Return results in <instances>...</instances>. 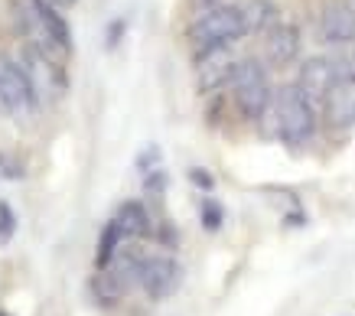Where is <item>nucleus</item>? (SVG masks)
Masks as SVG:
<instances>
[{"instance_id": "obj_1", "label": "nucleus", "mask_w": 355, "mask_h": 316, "mask_svg": "<svg viewBox=\"0 0 355 316\" xmlns=\"http://www.w3.org/2000/svg\"><path fill=\"white\" fill-rule=\"evenodd\" d=\"M274 128L277 137L287 147H303L316 131V114H313V101L306 98V91L300 85H280L274 91Z\"/></svg>"}, {"instance_id": "obj_2", "label": "nucleus", "mask_w": 355, "mask_h": 316, "mask_svg": "<svg viewBox=\"0 0 355 316\" xmlns=\"http://www.w3.org/2000/svg\"><path fill=\"white\" fill-rule=\"evenodd\" d=\"M241 36H248L245 13H241V7H228V3L209 7V10L199 13V20L189 26V43H193L196 53L218 49V46H232L235 40H241Z\"/></svg>"}, {"instance_id": "obj_3", "label": "nucleus", "mask_w": 355, "mask_h": 316, "mask_svg": "<svg viewBox=\"0 0 355 316\" xmlns=\"http://www.w3.org/2000/svg\"><path fill=\"white\" fill-rule=\"evenodd\" d=\"M232 91H235L238 111L251 121H261L274 105V95H270V82L268 72L258 59H241L235 69V78H232Z\"/></svg>"}, {"instance_id": "obj_4", "label": "nucleus", "mask_w": 355, "mask_h": 316, "mask_svg": "<svg viewBox=\"0 0 355 316\" xmlns=\"http://www.w3.org/2000/svg\"><path fill=\"white\" fill-rule=\"evenodd\" d=\"M26 30H30V43L46 49V53L62 55L72 49V36H69V23L62 20L59 7L49 0H26Z\"/></svg>"}, {"instance_id": "obj_5", "label": "nucleus", "mask_w": 355, "mask_h": 316, "mask_svg": "<svg viewBox=\"0 0 355 316\" xmlns=\"http://www.w3.org/2000/svg\"><path fill=\"white\" fill-rule=\"evenodd\" d=\"M36 101H40V95H36L26 69L20 62H13L10 55L0 53V114H10V118L30 114Z\"/></svg>"}, {"instance_id": "obj_6", "label": "nucleus", "mask_w": 355, "mask_h": 316, "mask_svg": "<svg viewBox=\"0 0 355 316\" xmlns=\"http://www.w3.org/2000/svg\"><path fill=\"white\" fill-rule=\"evenodd\" d=\"M23 69H26V76H30L40 98H59L65 91V69L55 59V53H46V49L30 43L26 55H23Z\"/></svg>"}, {"instance_id": "obj_7", "label": "nucleus", "mask_w": 355, "mask_h": 316, "mask_svg": "<svg viewBox=\"0 0 355 316\" xmlns=\"http://www.w3.org/2000/svg\"><path fill=\"white\" fill-rule=\"evenodd\" d=\"M137 283L150 300H166L180 283V267L166 254H140L137 261Z\"/></svg>"}, {"instance_id": "obj_8", "label": "nucleus", "mask_w": 355, "mask_h": 316, "mask_svg": "<svg viewBox=\"0 0 355 316\" xmlns=\"http://www.w3.org/2000/svg\"><path fill=\"white\" fill-rule=\"evenodd\" d=\"M238 62H241V59L232 53V46H218V49L196 53V82H199L202 91H216V88H222L225 82L235 78Z\"/></svg>"}, {"instance_id": "obj_9", "label": "nucleus", "mask_w": 355, "mask_h": 316, "mask_svg": "<svg viewBox=\"0 0 355 316\" xmlns=\"http://www.w3.org/2000/svg\"><path fill=\"white\" fill-rule=\"evenodd\" d=\"M336 82H343L339 76V62L329 59V55H313L300 66V78L297 85L306 91V98L316 105V101H326V95L336 88Z\"/></svg>"}, {"instance_id": "obj_10", "label": "nucleus", "mask_w": 355, "mask_h": 316, "mask_svg": "<svg viewBox=\"0 0 355 316\" xmlns=\"http://www.w3.org/2000/svg\"><path fill=\"white\" fill-rule=\"evenodd\" d=\"M320 36L333 46L355 43V3L333 0L323 10V17H320Z\"/></svg>"}, {"instance_id": "obj_11", "label": "nucleus", "mask_w": 355, "mask_h": 316, "mask_svg": "<svg viewBox=\"0 0 355 316\" xmlns=\"http://www.w3.org/2000/svg\"><path fill=\"white\" fill-rule=\"evenodd\" d=\"M326 124L336 131H352L355 128V78L336 82V88L326 95Z\"/></svg>"}, {"instance_id": "obj_12", "label": "nucleus", "mask_w": 355, "mask_h": 316, "mask_svg": "<svg viewBox=\"0 0 355 316\" xmlns=\"http://www.w3.org/2000/svg\"><path fill=\"white\" fill-rule=\"evenodd\" d=\"M268 36V62L270 66H277V69H284V66H291L293 59H297V53H300V30L293 26V23H287V20H280L270 33H264Z\"/></svg>"}, {"instance_id": "obj_13", "label": "nucleus", "mask_w": 355, "mask_h": 316, "mask_svg": "<svg viewBox=\"0 0 355 316\" xmlns=\"http://www.w3.org/2000/svg\"><path fill=\"white\" fill-rule=\"evenodd\" d=\"M241 13H245L248 33H270L280 23V10L274 0H245V3H241Z\"/></svg>"}, {"instance_id": "obj_14", "label": "nucleus", "mask_w": 355, "mask_h": 316, "mask_svg": "<svg viewBox=\"0 0 355 316\" xmlns=\"http://www.w3.org/2000/svg\"><path fill=\"white\" fill-rule=\"evenodd\" d=\"M114 225L121 229L124 238H144V235H150V216H147V209L140 206V202H124L118 209V216H114Z\"/></svg>"}, {"instance_id": "obj_15", "label": "nucleus", "mask_w": 355, "mask_h": 316, "mask_svg": "<svg viewBox=\"0 0 355 316\" xmlns=\"http://www.w3.org/2000/svg\"><path fill=\"white\" fill-rule=\"evenodd\" d=\"M121 241H124V235H121V229L114 225V218H111L108 225L101 229V238H98V267H111Z\"/></svg>"}, {"instance_id": "obj_16", "label": "nucleus", "mask_w": 355, "mask_h": 316, "mask_svg": "<svg viewBox=\"0 0 355 316\" xmlns=\"http://www.w3.org/2000/svg\"><path fill=\"white\" fill-rule=\"evenodd\" d=\"M13 231H17V216L7 202H0V245H7L13 238Z\"/></svg>"}, {"instance_id": "obj_17", "label": "nucleus", "mask_w": 355, "mask_h": 316, "mask_svg": "<svg viewBox=\"0 0 355 316\" xmlns=\"http://www.w3.org/2000/svg\"><path fill=\"white\" fill-rule=\"evenodd\" d=\"M218 225H222V206L209 199V202H202V229L218 231Z\"/></svg>"}, {"instance_id": "obj_18", "label": "nucleus", "mask_w": 355, "mask_h": 316, "mask_svg": "<svg viewBox=\"0 0 355 316\" xmlns=\"http://www.w3.org/2000/svg\"><path fill=\"white\" fill-rule=\"evenodd\" d=\"M153 164H160V153H157V147H147V150H144V157H137V166H140V170H150Z\"/></svg>"}, {"instance_id": "obj_19", "label": "nucleus", "mask_w": 355, "mask_h": 316, "mask_svg": "<svg viewBox=\"0 0 355 316\" xmlns=\"http://www.w3.org/2000/svg\"><path fill=\"white\" fill-rule=\"evenodd\" d=\"M189 176H193V183L199 186V189H212V186H216V179H212L209 173H205V170H193Z\"/></svg>"}, {"instance_id": "obj_20", "label": "nucleus", "mask_w": 355, "mask_h": 316, "mask_svg": "<svg viewBox=\"0 0 355 316\" xmlns=\"http://www.w3.org/2000/svg\"><path fill=\"white\" fill-rule=\"evenodd\" d=\"M163 186H166V176L163 173H147V189L150 193H163Z\"/></svg>"}, {"instance_id": "obj_21", "label": "nucleus", "mask_w": 355, "mask_h": 316, "mask_svg": "<svg viewBox=\"0 0 355 316\" xmlns=\"http://www.w3.org/2000/svg\"><path fill=\"white\" fill-rule=\"evenodd\" d=\"M121 30H124V20H114V26H111V33H108V46H114V43H118Z\"/></svg>"}, {"instance_id": "obj_22", "label": "nucleus", "mask_w": 355, "mask_h": 316, "mask_svg": "<svg viewBox=\"0 0 355 316\" xmlns=\"http://www.w3.org/2000/svg\"><path fill=\"white\" fill-rule=\"evenodd\" d=\"M53 7H59V10H69V7H76L78 0H49Z\"/></svg>"}, {"instance_id": "obj_23", "label": "nucleus", "mask_w": 355, "mask_h": 316, "mask_svg": "<svg viewBox=\"0 0 355 316\" xmlns=\"http://www.w3.org/2000/svg\"><path fill=\"white\" fill-rule=\"evenodd\" d=\"M0 173H3V157H0Z\"/></svg>"}, {"instance_id": "obj_24", "label": "nucleus", "mask_w": 355, "mask_h": 316, "mask_svg": "<svg viewBox=\"0 0 355 316\" xmlns=\"http://www.w3.org/2000/svg\"><path fill=\"white\" fill-rule=\"evenodd\" d=\"M0 316H7V313H0Z\"/></svg>"}]
</instances>
